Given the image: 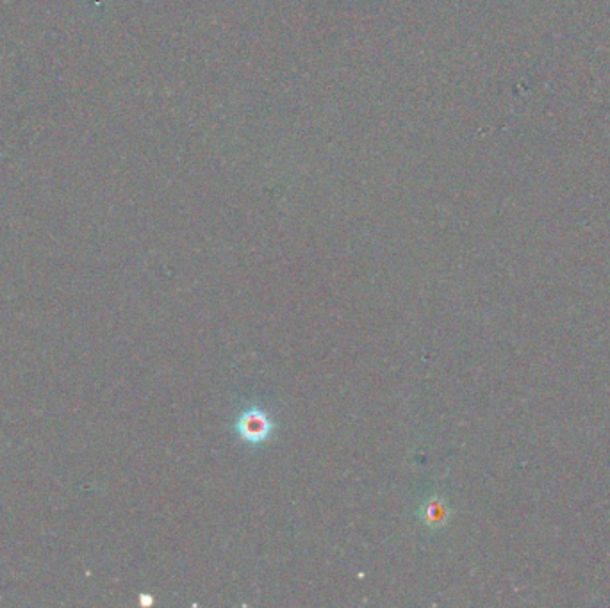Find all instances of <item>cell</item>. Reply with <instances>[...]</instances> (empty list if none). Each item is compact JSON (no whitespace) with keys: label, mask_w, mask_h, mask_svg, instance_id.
Segmentation results:
<instances>
[{"label":"cell","mask_w":610,"mask_h":608,"mask_svg":"<svg viewBox=\"0 0 610 608\" xmlns=\"http://www.w3.org/2000/svg\"><path fill=\"white\" fill-rule=\"evenodd\" d=\"M450 507L441 496H431L420 509V520L429 528H442L450 520Z\"/></svg>","instance_id":"obj_2"},{"label":"cell","mask_w":610,"mask_h":608,"mask_svg":"<svg viewBox=\"0 0 610 608\" xmlns=\"http://www.w3.org/2000/svg\"><path fill=\"white\" fill-rule=\"evenodd\" d=\"M273 431H275L273 421L261 407L245 409L236 421V432L249 444L266 442L269 435L273 434Z\"/></svg>","instance_id":"obj_1"}]
</instances>
